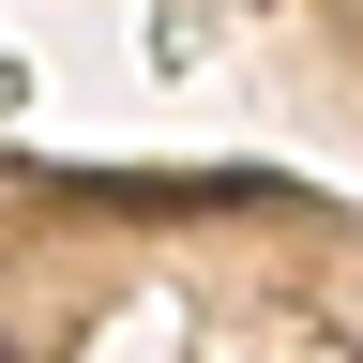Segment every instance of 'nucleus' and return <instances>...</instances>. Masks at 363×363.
Returning <instances> with one entry per match:
<instances>
[{
    "label": "nucleus",
    "mask_w": 363,
    "mask_h": 363,
    "mask_svg": "<svg viewBox=\"0 0 363 363\" xmlns=\"http://www.w3.org/2000/svg\"><path fill=\"white\" fill-rule=\"evenodd\" d=\"M0 363H16V333H0Z\"/></svg>",
    "instance_id": "1"
}]
</instances>
